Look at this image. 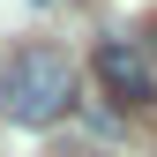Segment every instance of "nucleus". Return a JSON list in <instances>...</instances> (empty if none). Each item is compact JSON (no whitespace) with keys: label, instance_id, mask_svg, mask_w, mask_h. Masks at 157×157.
I'll use <instances>...</instances> for the list:
<instances>
[{"label":"nucleus","instance_id":"1","mask_svg":"<svg viewBox=\"0 0 157 157\" xmlns=\"http://www.w3.org/2000/svg\"><path fill=\"white\" fill-rule=\"evenodd\" d=\"M67 105H75V60L60 45L8 52V67H0V112H8L15 127H52Z\"/></svg>","mask_w":157,"mask_h":157},{"label":"nucleus","instance_id":"2","mask_svg":"<svg viewBox=\"0 0 157 157\" xmlns=\"http://www.w3.org/2000/svg\"><path fill=\"white\" fill-rule=\"evenodd\" d=\"M97 82H105V97L120 112L157 105V60H150V45L142 37H105L97 45Z\"/></svg>","mask_w":157,"mask_h":157},{"label":"nucleus","instance_id":"3","mask_svg":"<svg viewBox=\"0 0 157 157\" xmlns=\"http://www.w3.org/2000/svg\"><path fill=\"white\" fill-rule=\"evenodd\" d=\"M142 45H150V60H157V23H150V30H142Z\"/></svg>","mask_w":157,"mask_h":157}]
</instances>
